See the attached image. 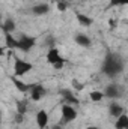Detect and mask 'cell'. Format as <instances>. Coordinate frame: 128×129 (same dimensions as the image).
Listing matches in <instances>:
<instances>
[{
    "instance_id": "obj_19",
    "label": "cell",
    "mask_w": 128,
    "mask_h": 129,
    "mask_svg": "<svg viewBox=\"0 0 128 129\" xmlns=\"http://www.w3.org/2000/svg\"><path fill=\"white\" fill-rule=\"evenodd\" d=\"M56 9L59 11V12H65L68 8H69V5H68V2L66 0H56Z\"/></svg>"
},
{
    "instance_id": "obj_15",
    "label": "cell",
    "mask_w": 128,
    "mask_h": 129,
    "mask_svg": "<svg viewBox=\"0 0 128 129\" xmlns=\"http://www.w3.org/2000/svg\"><path fill=\"white\" fill-rule=\"evenodd\" d=\"M105 99V95H104V90H98V89H94L89 92V101L94 102V104H99Z\"/></svg>"
},
{
    "instance_id": "obj_13",
    "label": "cell",
    "mask_w": 128,
    "mask_h": 129,
    "mask_svg": "<svg viewBox=\"0 0 128 129\" xmlns=\"http://www.w3.org/2000/svg\"><path fill=\"white\" fill-rule=\"evenodd\" d=\"M50 11H51V6L48 3H36V5H32L30 8V12L35 17H45L50 14Z\"/></svg>"
},
{
    "instance_id": "obj_21",
    "label": "cell",
    "mask_w": 128,
    "mask_h": 129,
    "mask_svg": "<svg viewBox=\"0 0 128 129\" xmlns=\"http://www.w3.org/2000/svg\"><path fill=\"white\" fill-rule=\"evenodd\" d=\"M14 120H15V123H18V125H20V123H23V122H24V114L15 113V119H14Z\"/></svg>"
},
{
    "instance_id": "obj_10",
    "label": "cell",
    "mask_w": 128,
    "mask_h": 129,
    "mask_svg": "<svg viewBox=\"0 0 128 129\" xmlns=\"http://www.w3.org/2000/svg\"><path fill=\"white\" fill-rule=\"evenodd\" d=\"M59 95L62 98V102H63V104L75 105V107L80 104L78 98L75 96V93L72 92V89H60V90H59Z\"/></svg>"
},
{
    "instance_id": "obj_17",
    "label": "cell",
    "mask_w": 128,
    "mask_h": 129,
    "mask_svg": "<svg viewBox=\"0 0 128 129\" xmlns=\"http://www.w3.org/2000/svg\"><path fill=\"white\" fill-rule=\"evenodd\" d=\"M115 129H128V113L122 114L121 117L115 119Z\"/></svg>"
},
{
    "instance_id": "obj_18",
    "label": "cell",
    "mask_w": 128,
    "mask_h": 129,
    "mask_svg": "<svg viewBox=\"0 0 128 129\" xmlns=\"http://www.w3.org/2000/svg\"><path fill=\"white\" fill-rule=\"evenodd\" d=\"M27 111H29V101L27 99H18L17 101V113L26 116Z\"/></svg>"
},
{
    "instance_id": "obj_1",
    "label": "cell",
    "mask_w": 128,
    "mask_h": 129,
    "mask_svg": "<svg viewBox=\"0 0 128 129\" xmlns=\"http://www.w3.org/2000/svg\"><path fill=\"white\" fill-rule=\"evenodd\" d=\"M124 59L116 54V53H107V56L104 57L102 63H101V72L109 77V78H116L124 72Z\"/></svg>"
},
{
    "instance_id": "obj_20",
    "label": "cell",
    "mask_w": 128,
    "mask_h": 129,
    "mask_svg": "<svg viewBox=\"0 0 128 129\" xmlns=\"http://www.w3.org/2000/svg\"><path fill=\"white\" fill-rule=\"evenodd\" d=\"M109 6H128V0H109Z\"/></svg>"
},
{
    "instance_id": "obj_3",
    "label": "cell",
    "mask_w": 128,
    "mask_h": 129,
    "mask_svg": "<svg viewBox=\"0 0 128 129\" xmlns=\"http://www.w3.org/2000/svg\"><path fill=\"white\" fill-rule=\"evenodd\" d=\"M12 69H14V71H12V75L18 77V78H23L24 75L30 74L33 71V63L29 62V60H24V59L18 57V56H15V57H14Z\"/></svg>"
},
{
    "instance_id": "obj_4",
    "label": "cell",
    "mask_w": 128,
    "mask_h": 129,
    "mask_svg": "<svg viewBox=\"0 0 128 129\" xmlns=\"http://www.w3.org/2000/svg\"><path fill=\"white\" fill-rule=\"evenodd\" d=\"M78 117V111H77V107L75 105H69V104H63L60 107V122L63 123L65 126L68 123H72L75 122Z\"/></svg>"
},
{
    "instance_id": "obj_16",
    "label": "cell",
    "mask_w": 128,
    "mask_h": 129,
    "mask_svg": "<svg viewBox=\"0 0 128 129\" xmlns=\"http://www.w3.org/2000/svg\"><path fill=\"white\" fill-rule=\"evenodd\" d=\"M75 18H77L78 24H80L81 27H84V29H88V27H91V26L94 24V20H92L89 15H86V14H77Z\"/></svg>"
},
{
    "instance_id": "obj_8",
    "label": "cell",
    "mask_w": 128,
    "mask_h": 129,
    "mask_svg": "<svg viewBox=\"0 0 128 129\" xmlns=\"http://www.w3.org/2000/svg\"><path fill=\"white\" fill-rule=\"evenodd\" d=\"M47 93H48V90L45 89L44 84H41V83H33V87L30 89V92H29V98H30V101L38 102V101H41L42 98H45Z\"/></svg>"
},
{
    "instance_id": "obj_9",
    "label": "cell",
    "mask_w": 128,
    "mask_h": 129,
    "mask_svg": "<svg viewBox=\"0 0 128 129\" xmlns=\"http://www.w3.org/2000/svg\"><path fill=\"white\" fill-rule=\"evenodd\" d=\"M35 122H36V126L38 129H47L50 125V114L47 110L41 108L36 111V116H35Z\"/></svg>"
},
{
    "instance_id": "obj_2",
    "label": "cell",
    "mask_w": 128,
    "mask_h": 129,
    "mask_svg": "<svg viewBox=\"0 0 128 129\" xmlns=\"http://www.w3.org/2000/svg\"><path fill=\"white\" fill-rule=\"evenodd\" d=\"M45 60H47V63L50 64L53 69H56V71L62 69L65 66V63H66V59L62 56V53H60V50L57 47H50L48 48V51L45 54Z\"/></svg>"
},
{
    "instance_id": "obj_5",
    "label": "cell",
    "mask_w": 128,
    "mask_h": 129,
    "mask_svg": "<svg viewBox=\"0 0 128 129\" xmlns=\"http://www.w3.org/2000/svg\"><path fill=\"white\" fill-rule=\"evenodd\" d=\"M36 45V38L29 36V35H23L20 38H17V44H15V50L18 51H24V53H30Z\"/></svg>"
},
{
    "instance_id": "obj_12",
    "label": "cell",
    "mask_w": 128,
    "mask_h": 129,
    "mask_svg": "<svg viewBox=\"0 0 128 129\" xmlns=\"http://www.w3.org/2000/svg\"><path fill=\"white\" fill-rule=\"evenodd\" d=\"M74 42L81 48H91L92 47V38L84 32H78L74 35Z\"/></svg>"
},
{
    "instance_id": "obj_23",
    "label": "cell",
    "mask_w": 128,
    "mask_h": 129,
    "mask_svg": "<svg viewBox=\"0 0 128 129\" xmlns=\"http://www.w3.org/2000/svg\"><path fill=\"white\" fill-rule=\"evenodd\" d=\"M75 87V90H81L83 89V84H80L78 81H75V80H72V89Z\"/></svg>"
},
{
    "instance_id": "obj_25",
    "label": "cell",
    "mask_w": 128,
    "mask_h": 129,
    "mask_svg": "<svg viewBox=\"0 0 128 129\" xmlns=\"http://www.w3.org/2000/svg\"><path fill=\"white\" fill-rule=\"evenodd\" d=\"M66 2H74V0H66Z\"/></svg>"
},
{
    "instance_id": "obj_22",
    "label": "cell",
    "mask_w": 128,
    "mask_h": 129,
    "mask_svg": "<svg viewBox=\"0 0 128 129\" xmlns=\"http://www.w3.org/2000/svg\"><path fill=\"white\" fill-rule=\"evenodd\" d=\"M50 129H65V125L62 122H57V123H54V125H51Z\"/></svg>"
},
{
    "instance_id": "obj_24",
    "label": "cell",
    "mask_w": 128,
    "mask_h": 129,
    "mask_svg": "<svg viewBox=\"0 0 128 129\" xmlns=\"http://www.w3.org/2000/svg\"><path fill=\"white\" fill-rule=\"evenodd\" d=\"M84 129H101V128H99V126H96V125H88Z\"/></svg>"
},
{
    "instance_id": "obj_6",
    "label": "cell",
    "mask_w": 128,
    "mask_h": 129,
    "mask_svg": "<svg viewBox=\"0 0 128 129\" xmlns=\"http://www.w3.org/2000/svg\"><path fill=\"white\" fill-rule=\"evenodd\" d=\"M104 95H105V99H109V101H119L124 96V87L118 83H110L105 86Z\"/></svg>"
},
{
    "instance_id": "obj_26",
    "label": "cell",
    "mask_w": 128,
    "mask_h": 129,
    "mask_svg": "<svg viewBox=\"0 0 128 129\" xmlns=\"http://www.w3.org/2000/svg\"><path fill=\"white\" fill-rule=\"evenodd\" d=\"M127 44H128V39H127Z\"/></svg>"
},
{
    "instance_id": "obj_14",
    "label": "cell",
    "mask_w": 128,
    "mask_h": 129,
    "mask_svg": "<svg viewBox=\"0 0 128 129\" xmlns=\"http://www.w3.org/2000/svg\"><path fill=\"white\" fill-rule=\"evenodd\" d=\"M17 30V23L12 20V18H5L3 23H2V35L5 33H12Z\"/></svg>"
},
{
    "instance_id": "obj_11",
    "label": "cell",
    "mask_w": 128,
    "mask_h": 129,
    "mask_svg": "<svg viewBox=\"0 0 128 129\" xmlns=\"http://www.w3.org/2000/svg\"><path fill=\"white\" fill-rule=\"evenodd\" d=\"M11 81H12V84L15 86V89H17L20 93H24V95H29L30 89L33 87V83H24L21 78H18V77H15V75L11 77Z\"/></svg>"
},
{
    "instance_id": "obj_7",
    "label": "cell",
    "mask_w": 128,
    "mask_h": 129,
    "mask_svg": "<svg viewBox=\"0 0 128 129\" xmlns=\"http://www.w3.org/2000/svg\"><path fill=\"white\" fill-rule=\"evenodd\" d=\"M107 111H109V116H110V117L118 119V117H121L122 114L127 113V108H125L119 101H110L109 105H107Z\"/></svg>"
}]
</instances>
